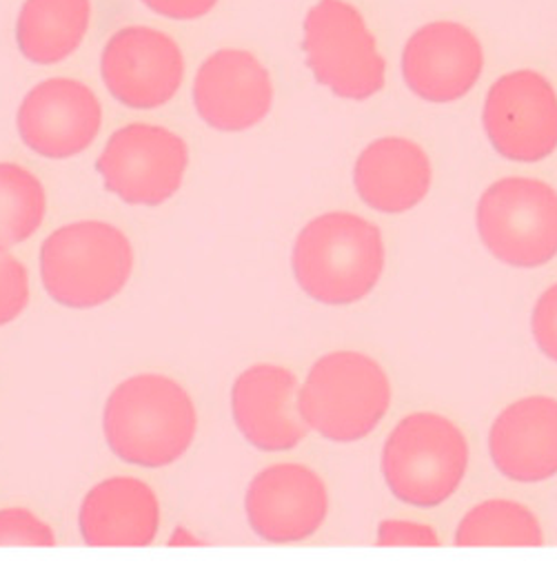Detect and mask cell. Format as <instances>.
I'll return each mask as SVG.
<instances>
[{
	"instance_id": "obj_1",
	"label": "cell",
	"mask_w": 557,
	"mask_h": 570,
	"mask_svg": "<svg viewBox=\"0 0 557 570\" xmlns=\"http://www.w3.org/2000/svg\"><path fill=\"white\" fill-rule=\"evenodd\" d=\"M102 431L111 453L123 462L163 469L192 449L198 413L176 380L140 373L120 382L107 397Z\"/></svg>"
},
{
	"instance_id": "obj_2",
	"label": "cell",
	"mask_w": 557,
	"mask_h": 570,
	"mask_svg": "<svg viewBox=\"0 0 557 570\" xmlns=\"http://www.w3.org/2000/svg\"><path fill=\"white\" fill-rule=\"evenodd\" d=\"M384 261L380 229L349 212H329L306 223L291 254L297 286L331 306L367 297L382 278Z\"/></svg>"
},
{
	"instance_id": "obj_3",
	"label": "cell",
	"mask_w": 557,
	"mask_h": 570,
	"mask_svg": "<svg viewBox=\"0 0 557 570\" xmlns=\"http://www.w3.org/2000/svg\"><path fill=\"white\" fill-rule=\"evenodd\" d=\"M136 254L123 229L82 220L56 229L40 247V281L47 295L67 308H96L129 283Z\"/></svg>"
},
{
	"instance_id": "obj_4",
	"label": "cell",
	"mask_w": 557,
	"mask_h": 570,
	"mask_svg": "<svg viewBox=\"0 0 557 570\" xmlns=\"http://www.w3.org/2000/svg\"><path fill=\"white\" fill-rule=\"evenodd\" d=\"M389 404L391 382L384 368L358 351L322 355L297 391L306 426L338 444H351L373 433Z\"/></svg>"
},
{
	"instance_id": "obj_5",
	"label": "cell",
	"mask_w": 557,
	"mask_h": 570,
	"mask_svg": "<svg viewBox=\"0 0 557 570\" xmlns=\"http://www.w3.org/2000/svg\"><path fill=\"white\" fill-rule=\"evenodd\" d=\"M469 444L462 431L438 413H411L398 422L382 451L389 491L416 509L444 504L462 484Z\"/></svg>"
},
{
	"instance_id": "obj_6",
	"label": "cell",
	"mask_w": 557,
	"mask_h": 570,
	"mask_svg": "<svg viewBox=\"0 0 557 570\" xmlns=\"http://www.w3.org/2000/svg\"><path fill=\"white\" fill-rule=\"evenodd\" d=\"M478 234L494 258L536 269L557 256V191L536 178H505L480 198Z\"/></svg>"
},
{
	"instance_id": "obj_7",
	"label": "cell",
	"mask_w": 557,
	"mask_h": 570,
	"mask_svg": "<svg viewBox=\"0 0 557 570\" xmlns=\"http://www.w3.org/2000/svg\"><path fill=\"white\" fill-rule=\"evenodd\" d=\"M302 49L313 78L346 100H367L384 87V58L355 7L320 0L304 18Z\"/></svg>"
},
{
	"instance_id": "obj_8",
	"label": "cell",
	"mask_w": 557,
	"mask_h": 570,
	"mask_svg": "<svg viewBox=\"0 0 557 570\" xmlns=\"http://www.w3.org/2000/svg\"><path fill=\"white\" fill-rule=\"evenodd\" d=\"M189 167L187 142L167 127L131 122L111 134L96 169L109 194L134 207L172 200Z\"/></svg>"
},
{
	"instance_id": "obj_9",
	"label": "cell",
	"mask_w": 557,
	"mask_h": 570,
	"mask_svg": "<svg viewBox=\"0 0 557 570\" xmlns=\"http://www.w3.org/2000/svg\"><path fill=\"white\" fill-rule=\"evenodd\" d=\"M482 122L500 156L540 163L557 149L556 89L529 69L507 73L489 89Z\"/></svg>"
},
{
	"instance_id": "obj_10",
	"label": "cell",
	"mask_w": 557,
	"mask_h": 570,
	"mask_svg": "<svg viewBox=\"0 0 557 570\" xmlns=\"http://www.w3.org/2000/svg\"><path fill=\"white\" fill-rule=\"evenodd\" d=\"M107 91L129 109H158L180 89L185 56L180 45L154 27L116 31L100 56Z\"/></svg>"
},
{
	"instance_id": "obj_11",
	"label": "cell",
	"mask_w": 557,
	"mask_h": 570,
	"mask_svg": "<svg viewBox=\"0 0 557 570\" xmlns=\"http://www.w3.org/2000/svg\"><path fill=\"white\" fill-rule=\"evenodd\" d=\"M16 127L33 154L67 160L91 147L102 127V107L85 82L49 78L22 98Z\"/></svg>"
},
{
	"instance_id": "obj_12",
	"label": "cell",
	"mask_w": 557,
	"mask_h": 570,
	"mask_svg": "<svg viewBox=\"0 0 557 570\" xmlns=\"http://www.w3.org/2000/svg\"><path fill=\"white\" fill-rule=\"evenodd\" d=\"M245 511L261 540L295 544L320 531L329 513V491L309 466L276 464L252 480Z\"/></svg>"
},
{
	"instance_id": "obj_13",
	"label": "cell",
	"mask_w": 557,
	"mask_h": 570,
	"mask_svg": "<svg viewBox=\"0 0 557 570\" xmlns=\"http://www.w3.org/2000/svg\"><path fill=\"white\" fill-rule=\"evenodd\" d=\"M198 116L218 131H247L263 122L274 105V82L263 62L243 49H221L194 80Z\"/></svg>"
},
{
	"instance_id": "obj_14",
	"label": "cell",
	"mask_w": 557,
	"mask_h": 570,
	"mask_svg": "<svg viewBox=\"0 0 557 570\" xmlns=\"http://www.w3.org/2000/svg\"><path fill=\"white\" fill-rule=\"evenodd\" d=\"M485 67L482 45L460 22H431L418 29L402 53L409 89L429 102H453L467 96Z\"/></svg>"
},
{
	"instance_id": "obj_15",
	"label": "cell",
	"mask_w": 557,
	"mask_h": 570,
	"mask_svg": "<svg viewBox=\"0 0 557 570\" xmlns=\"http://www.w3.org/2000/svg\"><path fill=\"white\" fill-rule=\"evenodd\" d=\"M297 380L278 364H254L232 389V413L243 438L265 453H282L311 431L297 406Z\"/></svg>"
},
{
	"instance_id": "obj_16",
	"label": "cell",
	"mask_w": 557,
	"mask_h": 570,
	"mask_svg": "<svg viewBox=\"0 0 557 570\" xmlns=\"http://www.w3.org/2000/svg\"><path fill=\"white\" fill-rule=\"evenodd\" d=\"M489 453L496 469L522 484L557 475V400L534 395L507 406L491 426Z\"/></svg>"
},
{
	"instance_id": "obj_17",
	"label": "cell",
	"mask_w": 557,
	"mask_h": 570,
	"mask_svg": "<svg viewBox=\"0 0 557 570\" xmlns=\"http://www.w3.org/2000/svg\"><path fill=\"white\" fill-rule=\"evenodd\" d=\"M78 527L87 547H152L160 529L158 495L138 478H109L85 495Z\"/></svg>"
},
{
	"instance_id": "obj_18",
	"label": "cell",
	"mask_w": 557,
	"mask_h": 570,
	"mask_svg": "<svg viewBox=\"0 0 557 570\" xmlns=\"http://www.w3.org/2000/svg\"><path fill=\"white\" fill-rule=\"evenodd\" d=\"M431 178L429 156L407 138L371 142L353 169L358 196L380 214H404L420 205L431 189Z\"/></svg>"
},
{
	"instance_id": "obj_19",
	"label": "cell",
	"mask_w": 557,
	"mask_h": 570,
	"mask_svg": "<svg viewBox=\"0 0 557 570\" xmlns=\"http://www.w3.org/2000/svg\"><path fill=\"white\" fill-rule=\"evenodd\" d=\"M89 20V0H25L16 22L18 49L36 65H56L80 47Z\"/></svg>"
},
{
	"instance_id": "obj_20",
	"label": "cell",
	"mask_w": 557,
	"mask_h": 570,
	"mask_svg": "<svg viewBox=\"0 0 557 570\" xmlns=\"http://www.w3.org/2000/svg\"><path fill=\"white\" fill-rule=\"evenodd\" d=\"M458 547H545L538 518L522 504L489 500L471 509L456 531Z\"/></svg>"
},
{
	"instance_id": "obj_21",
	"label": "cell",
	"mask_w": 557,
	"mask_h": 570,
	"mask_svg": "<svg viewBox=\"0 0 557 570\" xmlns=\"http://www.w3.org/2000/svg\"><path fill=\"white\" fill-rule=\"evenodd\" d=\"M47 216L42 183L25 167L0 163V249L29 240Z\"/></svg>"
},
{
	"instance_id": "obj_22",
	"label": "cell",
	"mask_w": 557,
	"mask_h": 570,
	"mask_svg": "<svg viewBox=\"0 0 557 570\" xmlns=\"http://www.w3.org/2000/svg\"><path fill=\"white\" fill-rule=\"evenodd\" d=\"M0 547H56L49 524L36 518L29 509L13 507L0 511Z\"/></svg>"
},
{
	"instance_id": "obj_23",
	"label": "cell",
	"mask_w": 557,
	"mask_h": 570,
	"mask_svg": "<svg viewBox=\"0 0 557 570\" xmlns=\"http://www.w3.org/2000/svg\"><path fill=\"white\" fill-rule=\"evenodd\" d=\"M29 304V274L20 261L0 249V326L22 315Z\"/></svg>"
},
{
	"instance_id": "obj_24",
	"label": "cell",
	"mask_w": 557,
	"mask_h": 570,
	"mask_svg": "<svg viewBox=\"0 0 557 570\" xmlns=\"http://www.w3.org/2000/svg\"><path fill=\"white\" fill-rule=\"evenodd\" d=\"M531 331L540 351L557 362V285L547 288L536 302L531 315Z\"/></svg>"
},
{
	"instance_id": "obj_25",
	"label": "cell",
	"mask_w": 557,
	"mask_h": 570,
	"mask_svg": "<svg viewBox=\"0 0 557 570\" xmlns=\"http://www.w3.org/2000/svg\"><path fill=\"white\" fill-rule=\"evenodd\" d=\"M380 547H440V538L427 524L387 520L378 527Z\"/></svg>"
},
{
	"instance_id": "obj_26",
	"label": "cell",
	"mask_w": 557,
	"mask_h": 570,
	"mask_svg": "<svg viewBox=\"0 0 557 570\" xmlns=\"http://www.w3.org/2000/svg\"><path fill=\"white\" fill-rule=\"evenodd\" d=\"M154 13L172 20H196L207 16L218 0H143Z\"/></svg>"
}]
</instances>
